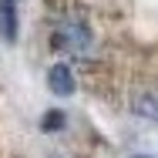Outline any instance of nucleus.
<instances>
[{"label": "nucleus", "mask_w": 158, "mask_h": 158, "mask_svg": "<svg viewBox=\"0 0 158 158\" xmlns=\"http://www.w3.org/2000/svg\"><path fill=\"white\" fill-rule=\"evenodd\" d=\"M128 111L148 125H158V67H145L131 84L125 98Z\"/></svg>", "instance_id": "1"}, {"label": "nucleus", "mask_w": 158, "mask_h": 158, "mask_svg": "<svg viewBox=\"0 0 158 158\" xmlns=\"http://www.w3.org/2000/svg\"><path fill=\"white\" fill-rule=\"evenodd\" d=\"M51 47L61 51V54H71V57H88L91 47H94V31L88 27V20L81 14H67L61 24L54 27Z\"/></svg>", "instance_id": "2"}, {"label": "nucleus", "mask_w": 158, "mask_h": 158, "mask_svg": "<svg viewBox=\"0 0 158 158\" xmlns=\"http://www.w3.org/2000/svg\"><path fill=\"white\" fill-rule=\"evenodd\" d=\"M47 84H51V91L57 98H71L74 94V71L67 64H54L47 71Z\"/></svg>", "instance_id": "3"}, {"label": "nucleus", "mask_w": 158, "mask_h": 158, "mask_svg": "<svg viewBox=\"0 0 158 158\" xmlns=\"http://www.w3.org/2000/svg\"><path fill=\"white\" fill-rule=\"evenodd\" d=\"M0 34H3L7 44L17 40V7H14V0H0Z\"/></svg>", "instance_id": "4"}, {"label": "nucleus", "mask_w": 158, "mask_h": 158, "mask_svg": "<svg viewBox=\"0 0 158 158\" xmlns=\"http://www.w3.org/2000/svg\"><path fill=\"white\" fill-rule=\"evenodd\" d=\"M40 128H44V131H57V128H64V111H47V114L40 118Z\"/></svg>", "instance_id": "5"}, {"label": "nucleus", "mask_w": 158, "mask_h": 158, "mask_svg": "<svg viewBox=\"0 0 158 158\" xmlns=\"http://www.w3.org/2000/svg\"><path fill=\"white\" fill-rule=\"evenodd\" d=\"M131 158H145V155H131Z\"/></svg>", "instance_id": "6"}]
</instances>
